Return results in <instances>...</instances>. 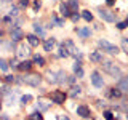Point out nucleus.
<instances>
[{"instance_id":"nucleus-1","label":"nucleus","mask_w":128,"mask_h":120,"mask_svg":"<svg viewBox=\"0 0 128 120\" xmlns=\"http://www.w3.org/2000/svg\"><path fill=\"white\" fill-rule=\"evenodd\" d=\"M98 43H99V46H101L102 50L106 51V53H109V54H117V53H118V48L115 46V45H112L110 42H107V40H102V38H101Z\"/></svg>"},{"instance_id":"nucleus-2","label":"nucleus","mask_w":128,"mask_h":120,"mask_svg":"<svg viewBox=\"0 0 128 120\" xmlns=\"http://www.w3.org/2000/svg\"><path fill=\"white\" fill-rule=\"evenodd\" d=\"M104 70H106L107 74H110L112 77H120V75H122V70H120V67L115 66L114 62H106V64H104Z\"/></svg>"},{"instance_id":"nucleus-3","label":"nucleus","mask_w":128,"mask_h":120,"mask_svg":"<svg viewBox=\"0 0 128 120\" xmlns=\"http://www.w3.org/2000/svg\"><path fill=\"white\" fill-rule=\"evenodd\" d=\"M22 82L26 83V85H30V86H38L40 82H42V77L37 74H30V75H26V77L22 78Z\"/></svg>"},{"instance_id":"nucleus-4","label":"nucleus","mask_w":128,"mask_h":120,"mask_svg":"<svg viewBox=\"0 0 128 120\" xmlns=\"http://www.w3.org/2000/svg\"><path fill=\"white\" fill-rule=\"evenodd\" d=\"M98 13H99V18H101L102 21H106V22H114L115 21V14L112 13L110 10H102L101 8Z\"/></svg>"},{"instance_id":"nucleus-5","label":"nucleus","mask_w":128,"mask_h":120,"mask_svg":"<svg viewBox=\"0 0 128 120\" xmlns=\"http://www.w3.org/2000/svg\"><path fill=\"white\" fill-rule=\"evenodd\" d=\"M91 83H93L96 88H102L104 86V80L98 72H93V74H91Z\"/></svg>"},{"instance_id":"nucleus-6","label":"nucleus","mask_w":128,"mask_h":120,"mask_svg":"<svg viewBox=\"0 0 128 120\" xmlns=\"http://www.w3.org/2000/svg\"><path fill=\"white\" fill-rule=\"evenodd\" d=\"M64 99H66V94H64L62 91H54V93L51 94V101L56 102V104H64Z\"/></svg>"},{"instance_id":"nucleus-7","label":"nucleus","mask_w":128,"mask_h":120,"mask_svg":"<svg viewBox=\"0 0 128 120\" xmlns=\"http://www.w3.org/2000/svg\"><path fill=\"white\" fill-rule=\"evenodd\" d=\"M22 37H24V35H22V30L21 29H18V27L11 29V40H13V42H19Z\"/></svg>"},{"instance_id":"nucleus-8","label":"nucleus","mask_w":128,"mask_h":120,"mask_svg":"<svg viewBox=\"0 0 128 120\" xmlns=\"http://www.w3.org/2000/svg\"><path fill=\"white\" fill-rule=\"evenodd\" d=\"M29 53H30V51H29V48H27L26 45H19L18 51H16V56H18V58H22V59H24Z\"/></svg>"},{"instance_id":"nucleus-9","label":"nucleus","mask_w":128,"mask_h":120,"mask_svg":"<svg viewBox=\"0 0 128 120\" xmlns=\"http://www.w3.org/2000/svg\"><path fill=\"white\" fill-rule=\"evenodd\" d=\"M26 38H27V42H29V45H32V46H38L40 38H38L35 34H27V35H26Z\"/></svg>"},{"instance_id":"nucleus-10","label":"nucleus","mask_w":128,"mask_h":120,"mask_svg":"<svg viewBox=\"0 0 128 120\" xmlns=\"http://www.w3.org/2000/svg\"><path fill=\"white\" fill-rule=\"evenodd\" d=\"M77 115H80V117H83V118H88L90 117V109H88L86 106H78L77 107Z\"/></svg>"},{"instance_id":"nucleus-11","label":"nucleus","mask_w":128,"mask_h":120,"mask_svg":"<svg viewBox=\"0 0 128 120\" xmlns=\"http://www.w3.org/2000/svg\"><path fill=\"white\" fill-rule=\"evenodd\" d=\"M75 32H77V35H80L82 38L90 37V34H91L90 27H78V29H75Z\"/></svg>"},{"instance_id":"nucleus-12","label":"nucleus","mask_w":128,"mask_h":120,"mask_svg":"<svg viewBox=\"0 0 128 120\" xmlns=\"http://www.w3.org/2000/svg\"><path fill=\"white\" fill-rule=\"evenodd\" d=\"M18 69L22 70V72H24V70H30V69H32V62L27 61V59H24V61H21V62L18 64Z\"/></svg>"},{"instance_id":"nucleus-13","label":"nucleus","mask_w":128,"mask_h":120,"mask_svg":"<svg viewBox=\"0 0 128 120\" xmlns=\"http://www.w3.org/2000/svg\"><path fill=\"white\" fill-rule=\"evenodd\" d=\"M90 61L93 62H102V54L99 53V51H93V53H90Z\"/></svg>"},{"instance_id":"nucleus-14","label":"nucleus","mask_w":128,"mask_h":120,"mask_svg":"<svg viewBox=\"0 0 128 120\" xmlns=\"http://www.w3.org/2000/svg\"><path fill=\"white\" fill-rule=\"evenodd\" d=\"M118 90L120 91H128V75H126V77H123L118 82Z\"/></svg>"},{"instance_id":"nucleus-15","label":"nucleus","mask_w":128,"mask_h":120,"mask_svg":"<svg viewBox=\"0 0 128 120\" xmlns=\"http://www.w3.org/2000/svg\"><path fill=\"white\" fill-rule=\"evenodd\" d=\"M59 11H61V14L64 18H67V16H70V8L66 5V3H61V6H59Z\"/></svg>"},{"instance_id":"nucleus-16","label":"nucleus","mask_w":128,"mask_h":120,"mask_svg":"<svg viewBox=\"0 0 128 120\" xmlns=\"http://www.w3.org/2000/svg\"><path fill=\"white\" fill-rule=\"evenodd\" d=\"M43 46H45V51H51L54 46V38H46L45 43H43Z\"/></svg>"},{"instance_id":"nucleus-17","label":"nucleus","mask_w":128,"mask_h":120,"mask_svg":"<svg viewBox=\"0 0 128 120\" xmlns=\"http://www.w3.org/2000/svg\"><path fill=\"white\" fill-rule=\"evenodd\" d=\"M32 64H37V66H45V59H43V56L40 54H34V62Z\"/></svg>"},{"instance_id":"nucleus-18","label":"nucleus","mask_w":128,"mask_h":120,"mask_svg":"<svg viewBox=\"0 0 128 120\" xmlns=\"http://www.w3.org/2000/svg\"><path fill=\"white\" fill-rule=\"evenodd\" d=\"M46 78H48V82H50V83H58V75H56L54 72H48Z\"/></svg>"},{"instance_id":"nucleus-19","label":"nucleus","mask_w":128,"mask_h":120,"mask_svg":"<svg viewBox=\"0 0 128 120\" xmlns=\"http://www.w3.org/2000/svg\"><path fill=\"white\" fill-rule=\"evenodd\" d=\"M38 107L42 110H46L48 107H50V101H46V99H38Z\"/></svg>"},{"instance_id":"nucleus-20","label":"nucleus","mask_w":128,"mask_h":120,"mask_svg":"<svg viewBox=\"0 0 128 120\" xmlns=\"http://www.w3.org/2000/svg\"><path fill=\"white\" fill-rule=\"evenodd\" d=\"M82 18L85 19V21H88V22H90L91 19H93V14H91L88 10H85V11H82Z\"/></svg>"},{"instance_id":"nucleus-21","label":"nucleus","mask_w":128,"mask_h":120,"mask_svg":"<svg viewBox=\"0 0 128 120\" xmlns=\"http://www.w3.org/2000/svg\"><path fill=\"white\" fill-rule=\"evenodd\" d=\"M42 114L40 112H32V114L29 115V120H42Z\"/></svg>"},{"instance_id":"nucleus-22","label":"nucleus","mask_w":128,"mask_h":120,"mask_svg":"<svg viewBox=\"0 0 128 120\" xmlns=\"http://www.w3.org/2000/svg\"><path fill=\"white\" fill-rule=\"evenodd\" d=\"M32 101V96L30 94H24V96H21V102L24 104V106H26V104H29Z\"/></svg>"},{"instance_id":"nucleus-23","label":"nucleus","mask_w":128,"mask_h":120,"mask_svg":"<svg viewBox=\"0 0 128 120\" xmlns=\"http://www.w3.org/2000/svg\"><path fill=\"white\" fill-rule=\"evenodd\" d=\"M0 70H3V72L8 70V64H6L5 59H2V58H0Z\"/></svg>"},{"instance_id":"nucleus-24","label":"nucleus","mask_w":128,"mask_h":120,"mask_svg":"<svg viewBox=\"0 0 128 120\" xmlns=\"http://www.w3.org/2000/svg\"><path fill=\"white\" fill-rule=\"evenodd\" d=\"M67 6H70L74 11H77V8H78V3H77V0H69V5Z\"/></svg>"},{"instance_id":"nucleus-25","label":"nucleus","mask_w":128,"mask_h":120,"mask_svg":"<svg viewBox=\"0 0 128 120\" xmlns=\"http://www.w3.org/2000/svg\"><path fill=\"white\" fill-rule=\"evenodd\" d=\"M34 30H35V35H43V29L38 24H34Z\"/></svg>"},{"instance_id":"nucleus-26","label":"nucleus","mask_w":128,"mask_h":120,"mask_svg":"<svg viewBox=\"0 0 128 120\" xmlns=\"http://www.w3.org/2000/svg\"><path fill=\"white\" fill-rule=\"evenodd\" d=\"M80 93H82V88H80V86H72V91H70V94H72V96L80 94Z\"/></svg>"},{"instance_id":"nucleus-27","label":"nucleus","mask_w":128,"mask_h":120,"mask_svg":"<svg viewBox=\"0 0 128 120\" xmlns=\"http://www.w3.org/2000/svg\"><path fill=\"white\" fill-rule=\"evenodd\" d=\"M58 77H59V78H58V82H59V83L66 82V74H64L62 70H61V72H58Z\"/></svg>"},{"instance_id":"nucleus-28","label":"nucleus","mask_w":128,"mask_h":120,"mask_svg":"<svg viewBox=\"0 0 128 120\" xmlns=\"http://www.w3.org/2000/svg\"><path fill=\"white\" fill-rule=\"evenodd\" d=\"M102 115H104V118H106V120H112V118H114V114H112L110 110H106Z\"/></svg>"},{"instance_id":"nucleus-29","label":"nucleus","mask_w":128,"mask_h":120,"mask_svg":"<svg viewBox=\"0 0 128 120\" xmlns=\"http://www.w3.org/2000/svg\"><path fill=\"white\" fill-rule=\"evenodd\" d=\"M120 94H122V91H120L118 88H117V90H115V88H112V91H110V96H115V98H118Z\"/></svg>"},{"instance_id":"nucleus-30","label":"nucleus","mask_w":128,"mask_h":120,"mask_svg":"<svg viewBox=\"0 0 128 120\" xmlns=\"http://www.w3.org/2000/svg\"><path fill=\"white\" fill-rule=\"evenodd\" d=\"M51 21H53L56 26H64V21H62V19H59V18H53Z\"/></svg>"},{"instance_id":"nucleus-31","label":"nucleus","mask_w":128,"mask_h":120,"mask_svg":"<svg viewBox=\"0 0 128 120\" xmlns=\"http://www.w3.org/2000/svg\"><path fill=\"white\" fill-rule=\"evenodd\" d=\"M8 106H11V104H14V94H10V96H8Z\"/></svg>"},{"instance_id":"nucleus-32","label":"nucleus","mask_w":128,"mask_h":120,"mask_svg":"<svg viewBox=\"0 0 128 120\" xmlns=\"http://www.w3.org/2000/svg\"><path fill=\"white\" fill-rule=\"evenodd\" d=\"M75 75H77L78 78H82V77H83V69H82V67H80L78 70H75Z\"/></svg>"},{"instance_id":"nucleus-33","label":"nucleus","mask_w":128,"mask_h":120,"mask_svg":"<svg viewBox=\"0 0 128 120\" xmlns=\"http://www.w3.org/2000/svg\"><path fill=\"white\" fill-rule=\"evenodd\" d=\"M117 27H118V29H125V27H128V22H118Z\"/></svg>"},{"instance_id":"nucleus-34","label":"nucleus","mask_w":128,"mask_h":120,"mask_svg":"<svg viewBox=\"0 0 128 120\" xmlns=\"http://www.w3.org/2000/svg\"><path fill=\"white\" fill-rule=\"evenodd\" d=\"M18 14V8H11L10 10V16H16Z\"/></svg>"},{"instance_id":"nucleus-35","label":"nucleus","mask_w":128,"mask_h":120,"mask_svg":"<svg viewBox=\"0 0 128 120\" xmlns=\"http://www.w3.org/2000/svg\"><path fill=\"white\" fill-rule=\"evenodd\" d=\"M70 18H72V21H74V22H77V21H78V18H80V14H77V13H75V14H72Z\"/></svg>"},{"instance_id":"nucleus-36","label":"nucleus","mask_w":128,"mask_h":120,"mask_svg":"<svg viewBox=\"0 0 128 120\" xmlns=\"http://www.w3.org/2000/svg\"><path fill=\"white\" fill-rule=\"evenodd\" d=\"M6 82H16L14 75H6Z\"/></svg>"},{"instance_id":"nucleus-37","label":"nucleus","mask_w":128,"mask_h":120,"mask_svg":"<svg viewBox=\"0 0 128 120\" xmlns=\"http://www.w3.org/2000/svg\"><path fill=\"white\" fill-rule=\"evenodd\" d=\"M78 69H80V61H75V64H74V72L78 70Z\"/></svg>"},{"instance_id":"nucleus-38","label":"nucleus","mask_w":128,"mask_h":120,"mask_svg":"<svg viewBox=\"0 0 128 120\" xmlns=\"http://www.w3.org/2000/svg\"><path fill=\"white\" fill-rule=\"evenodd\" d=\"M58 120H69V117H67V115H58Z\"/></svg>"},{"instance_id":"nucleus-39","label":"nucleus","mask_w":128,"mask_h":120,"mask_svg":"<svg viewBox=\"0 0 128 120\" xmlns=\"http://www.w3.org/2000/svg\"><path fill=\"white\" fill-rule=\"evenodd\" d=\"M27 3H29V0H21L19 5H21V6H27Z\"/></svg>"},{"instance_id":"nucleus-40","label":"nucleus","mask_w":128,"mask_h":120,"mask_svg":"<svg viewBox=\"0 0 128 120\" xmlns=\"http://www.w3.org/2000/svg\"><path fill=\"white\" fill-rule=\"evenodd\" d=\"M106 2H107V5H114L115 0H106Z\"/></svg>"},{"instance_id":"nucleus-41","label":"nucleus","mask_w":128,"mask_h":120,"mask_svg":"<svg viewBox=\"0 0 128 120\" xmlns=\"http://www.w3.org/2000/svg\"><path fill=\"white\" fill-rule=\"evenodd\" d=\"M2 35H3V32H2V30H0V38H2Z\"/></svg>"},{"instance_id":"nucleus-42","label":"nucleus","mask_w":128,"mask_h":120,"mask_svg":"<svg viewBox=\"0 0 128 120\" xmlns=\"http://www.w3.org/2000/svg\"><path fill=\"white\" fill-rule=\"evenodd\" d=\"M2 2H10V0H2Z\"/></svg>"},{"instance_id":"nucleus-43","label":"nucleus","mask_w":128,"mask_h":120,"mask_svg":"<svg viewBox=\"0 0 128 120\" xmlns=\"http://www.w3.org/2000/svg\"><path fill=\"white\" fill-rule=\"evenodd\" d=\"M126 22H128V18H126Z\"/></svg>"}]
</instances>
